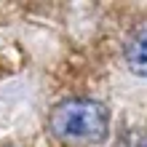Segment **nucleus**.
Here are the masks:
<instances>
[{
	"instance_id": "1",
	"label": "nucleus",
	"mask_w": 147,
	"mask_h": 147,
	"mask_svg": "<svg viewBox=\"0 0 147 147\" xmlns=\"http://www.w3.org/2000/svg\"><path fill=\"white\" fill-rule=\"evenodd\" d=\"M110 115L102 102L67 99L56 105L48 118V128L64 147H91L107 136Z\"/></svg>"
},
{
	"instance_id": "3",
	"label": "nucleus",
	"mask_w": 147,
	"mask_h": 147,
	"mask_svg": "<svg viewBox=\"0 0 147 147\" xmlns=\"http://www.w3.org/2000/svg\"><path fill=\"white\" fill-rule=\"evenodd\" d=\"M136 147H147V134H144L142 139H139V144H136Z\"/></svg>"
},
{
	"instance_id": "2",
	"label": "nucleus",
	"mask_w": 147,
	"mask_h": 147,
	"mask_svg": "<svg viewBox=\"0 0 147 147\" xmlns=\"http://www.w3.org/2000/svg\"><path fill=\"white\" fill-rule=\"evenodd\" d=\"M123 56H126V64H128L131 72L147 78V24H142L139 30L131 32Z\"/></svg>"
}]
</instances>
